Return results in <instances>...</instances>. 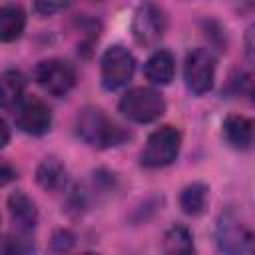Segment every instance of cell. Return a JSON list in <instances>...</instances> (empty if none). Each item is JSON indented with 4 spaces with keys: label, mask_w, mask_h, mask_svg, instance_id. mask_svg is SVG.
<instances>
[{
    "label": "cell",
    "mask_w": 255,
    "mask_h": 255,
    "mask_svg": "<svg viewBox=\"0 0 255 255\" xmlns=\"http://www.w3.org/2000/svg\"><path fill=\"white\" fill-rule=\"evenodd\" d=\"M76 135L94 149H110L122 145L129 139V131L118 126L104 110L96 106H86L78 112L76 122Z\"/></svg>",
    "instance_id": "1"
},
{
    "label": "cell",
    "mask_w": 255,
    "mask_h": 255,
    "mask_svg": "<svg viewBox=\"0 0 255 255\" xmlns=\"http://www.w3.org/2000/svg\"><path fill=\"white\" fill-rule=\"evenodd\" d=\"M14 124L28 135H44L52 126V110L36 96H24L14 110Z\"/></svg>",
    "instance_id": "9"
},
{
    "label": "cell",
    "mask_w": 255,
    "mask_h": 255,
    "mask_svg": "<svg viewBox=\"0 0 255 255\" xmlns=\"http://www.w3.org/2000/svg\"><path fill=\"white\" fill-rule=\"evenodd\" d=\"M179 149H181V131L173 126H161L149 133L139 153V163L149 169L165 167L177 159Z\"/></svg>",
    "instance_id": "3"
},
{
    "label": "cell",
    "mask_w": 255,
    "mask_h": 255,
    "mask_svg": "<svg viewBox=\"0 0 255 255\" xmlns=\"http://www.w3.org/2000/svg\"><path fill=\"white\" fill-rule=\"evenodd\" d=\"M26 28V12L20 4H2L0 6V40L14 42L22 36Z\"/></svg>",
    "instance_id": "14"
},
{
    "label": "cell",
    "mask_w": 255,
    "mask_h": 255,
    "mask_svg": "<svg viewBox=\"0 0 255 255\" xmlns=\"http://www.w3.org/2000/svg\"><path fill=\"white\" fill-rule=\"evenodd\" d=\"M34 80L46 94L62 98L74 90V86L78 82V74H76V68L68 60L48 58V60H42L36 64Z\"/></svg>",
    "instance_id": "4"
},
{
    "label": "cell",
    "mask_w": 255,
    "mask_h": 255,
    "mask_svg": "<svg viewBox=\"0 0 255 255\" xmlns=\"http://www.w3.org/2000/svg\"><path fill=\"white\" fill-rule=\"evenodd\" d=\"M72 245H74V235L70 231L60 229V231L54 233V237H52V249H54V253H66Z\"/></svg>",
    "instance_id": "19"
},
{
    "label": "cell",
    "mask_w": 255,
    "mask_h": 255,
    "mask_svg": "<svg viewBox=\"0 0 255 255\" xmlns=\"http://www.w3.org/2000/svg\"><path fill=\"white\" fill-rule=\"evenodd\" d=\"M221 133L233 149H251L255 143V120L241 114H229L221 124Z\"/></svg>",
    "instance_id": "10"
},
{
    "label": "cell",
    "mask_w": 255,
    "mask_h": 255,
    "mask_svg": "<svg viewBox=\"0 0 255 255\" xmlns=\"http://www.w3.org/2000/svg\"><path fill=\"white\" fill-rule=\"evenodd\" d=\"M66 179H68V169L64 161L58 159L56 155L44 157L36 167V181L46 191H60L66 185Z\"/></svg>",
    "instance_id": "13"
},
{
    "label": "cell",
    "mask_w": 255,
    "mask_h": 255,
    "mask_svg": "<svg viewBox=\"0 0 255 255\" xmlns=\"http://www.w3.org/2000/svg\"><path fill=\"white\" fill-rule=\"evenodd\" d=\"M118 110L129 122L149 124V122H155L157 118L163 116V112H165V100H163V96L155 88L137 86V88L128 90L120 98Z\"/></svg>",
    "instance_id": "2"
},
{
    "label": "cell",
    "mask_w": 255,
    "mask_h": 255,
    "mask_svg": "<svg viewBox=\"0 0 255 255\" xmlns=\"http://www.w3.org/2000/svg\"><path fill=\"white\" fill-rule=\"evenodd\" d=\"M70 4L68 2H36L34 4V10L40 14V16H52L56 12H62L66 10Z\"/></svg>",
    "instance_id": "20"
},
{
    "label": "cell",
    "mask_w": 255,
    "mask_h": 255,
    "mask_svg": "<svg viewBox=\"0 0 255 255\" xmlns=\"http://www.w3.org/2000/svg\"><path fill=\"white\" fill-rule=\"evenodd\" d=\"M26 90V78L18 70H4L0 78V96L4 112H14L16 106L22 102Z\"/></svg>",
    "instance_id": "15"
},
{
    "label": "cell",
    "mask_w": 255,
    "mask_h": 255,
    "mask_svg": "<svg viewBox=\"0 0 255 255\" xmlns=\"http://www.w3.org/2000/svg\"><path fill=\"white\" fill-rule=\"evenodd\" d=\"M2 177H0V183L2 185H8L10 183V179H16V169H12V165L8 163V161H4L2 163V173H0Z\"/></svg>",
    "instance_id": "22"
},
{
    "label": "cell",
    "mask_w": 255,
    "mask_h": 255,
    "mask_svg": "<svg viewBox=\"0 0 255 255\" xmlns=\"http://www.w3.org/2000/svg\"><path fill=\"white\" fill-rule=\"evenodd\" d=\"M80 255H98V253H92V251H86V253H80Z\"/></svg>",
    "instance_id": "25"
},
{
    "label": "cell",
    "mask_w": 255,
    "mask_h": 255,
    "mask_svg": "<svg viewBox=\"0 0 255 255\" xmlns=\"http://www.w3.org/2000/svg\"><path fill=\"white\" fill-rule=\"evenodd\" d=\"M143 76L151 86H167L175 76V58L169 50H155L143 64Z\"/></svg>",
    "instance_id": "12"
},
{
    "label": "cell",
    "mask_w": 255,
    "mask_h": 255,
    "mask_svg": "<svg viewBox=\"0 0 255 255\" xmlns=\"http://www.w3.org/2000/svg\"><path fill=\"white\" fill-rule=\"evenodd\" d=\"M217 245L223 255H255V231L233 215H221L215 229Z\"/></svg>",
    "instance_id": "8"
},
{
    "label": "cell",
    "mask_w": 255,
    "mask_h": 255,
    "mask_svg": "<svg viewBox=\"0 0 255 255\" xmlns=\"http://www.w3.org/2000/svg\"><path fill=\"white\" fill-rule=\"evenodd\" d=\"M165 30H167V18L159 6L145 2L135 8L131 18V36L139 46L143 48L157 46Z\"/></svg>",
    "instance_id": "7"
},
{
    "label": "cell",
    "mask_w": 255,
    "mask_h": 255,
    "mask_svg": "<svg viewBox=\"0 0 255 255\" xmlns=\"http://www.w3.org/2000/svg\"><path fill=\"white\" fill-rule=\"evenodd\" d=\"M161 251L163 255H195V241L191 231L179 223L171 225L163 233Z\"/></svg>",
    "instance_id": "16"
},
{
    "label": "cell",
    "mask_w": 255,
    "mask_h": 255,
    "mask_svg": "<svg viewBox=\"0 0 255 255\" xmlns=\"http://www.w3.org/2000/svg\"><path fill=\"white\" fill-rule=\"evenodd\" d=\"M207 185L201 181H193L189 185H185L179 193V207L183 209V213L195 217L201 215L205 211L207 205Z\"/></svg>",
    "instance_id": "17"
},
{
    "label": "cell",
    "mask_w": 255,
    "mask_h": 255,
    "mask_svg": "<svg viewBox=\"0 0 255 255\" xmlns=\"http://www.w3.org/2000/svg\"><path fill=\"white\" fill-rule=\"evenodd\" d=\"M0 126H2V133H4V137H2V147H6V145H8V141H10V128H8V124H6V120H4V118H2Z\"/></svg>",
    "instance_id": "24"
},
{
    "label": "cell",
    "mask_w": 255,
    "mask_h": 255,
    "mask_svg": "<svg viewBox=\"0 0 255 255\" xmlns=\"http://www.w3.org/2000/svg\"><path fill=\"white\" fill-rule=\"evenodd\" d=\"M36 245L26 231L6 233L2 239V255H34Z\"/></svg>",
    "instance_id": "18"
},
{
    "label": "cell",
    "mask_w": 255,
    "mask_h": 255,
    "mask_svg": "<svg viewBox=\"0 0 255 255\" xmlns=\"http://www.w3.org/2000/svg\"><path fill=\"white\" fill-rule=\"evenodd\" d=\"M243 46H245V54H247V58L255 64V22L245 30Z\"/></svg>",
    "instance_id": "21"
},
{
    "label": "cell",
    "mask_w": 255,
    "mask_h": 255,
    "mask_svg": "<svg viewBox=\"0 0 255 255\" xmlns=\"http://www.w3.org/2000/svg\"><path fill=\"white\" fill-rule=\"evenodd\" d=\"M215 70H217V60L209 48L189 50L183 64L185 88L195 96H203L211 92L215 84Z\"/></svg>",
    "instance_id": "5"
},
{
    "label": "cell",
    "mask_w": 255,
    "mask_h": 255,
    "mask_svg": "<svg viewBox=\"0 0 255 255\" xmlns=\"http://www.w3.org/2000/svg\"><path fill=\"white\" fill-rule=\"evenodd\" d=\"M245 90H247V94H249L251 102L255 104V74H251V76H249V80L245 82Z\"/></svg>",
    "instance_id": "23"
},
{
    "label": "cell",
    "mask_w": 255,
    "mask_h": 255,
    "mask_svg": "<svg viewBox=\"0 0 255 255\" xmlns=\"http://www.w3.org/2000/svg\"><path fill=\"white\" fill-rule=\"evenodd\" d=\"M6 207H8V215H10V219L18 231L30 233L36 227L38 207L30 195H26L24 191H12L6 199Z\"/></svg>",
    "instance_id": "11"
},
{
    "label": "cell",
    "mask_w": 255,
    "mask_h": 255,
    "mask_svg": "<svg viewBox=\"0 0 255 255\" xmlns=\"http://www.w3.org/2000/svg\"><path fill=\"white\" fill-rule=\"evenodd\" d=\"M133 72H135V58L128 48L114 44L102 54L100 74H102V86L106 90L114 92L128 86V82L133 78Z\"/></svg>",
    "instance_id": "6"
}]
</instances>
